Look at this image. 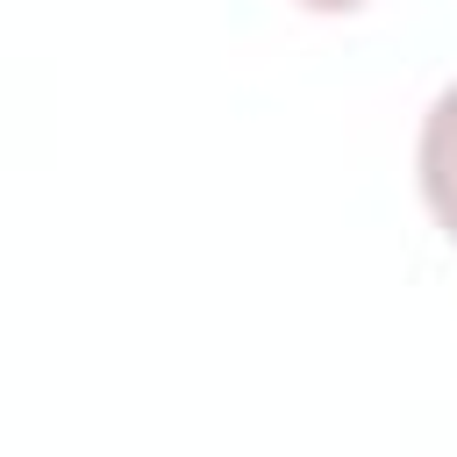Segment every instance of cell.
<instances>
[{
	"instance_id": "1",
	"label": "cell",
	"mask_w": 457,
	"mask_h": 457,
	"mask_svg": "<svg viewBox=\"0 0 457 457\" xmlns=\"http://www.w3.org/2000/svg\"><path fill=\"white\" fill-rule=\"evenodd\" d=\"M414 164H421V200H428V214L457 236V86H443L436 107L421 114V150H414Z\"/></svg>"
},
{
	"instance_id": "2",
	"label": "cell",
	"mask_w": 457,
	"mask_h": 457,
	"mask_svg": "<svg viewBox=\"0 0 457 457\" xmlns=\"http://www.w3.org/2000/svg\"><path fill=\"white\" fill-rule=\"evenodd\" d=\"M293 7H314V14H350V7H364V0H293Z\"/></svg>"
}]
</instances>
